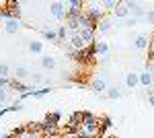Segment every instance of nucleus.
Returning <instances> with one entry per match:
<instances>
[{"mask_svg":"<svg viewBox=\"0 0 154 138\" xmlns=\"http://www.w3.org/2000/svg\"><path fill=\"white\" fill-rule=\"evenodd\" d=\"M113 21H125L128 17H130V11H128V6H125V2H119V6L113 11Z\"/></svg>","mask_w":154,"mask_h":138,"instance_id":"0eeeda50","label":"nucleus"},{"mask_svg":"<svg viewBox=\"0 0 154 138\" xmlns=\"http://www.w3.org/2000/svg\"><path fill=\"white\" fill-rule=\"evenodd\" d=\"M84 6H88V8H84L86 12V17L91 19V23L97 27V23L101 21V19H105L107 12L103 11V6H101V2H91V4H84Z\"/></svg>","mask_w":154,"mask_h":138,"instance_id":"f257e3e1","label":"nucleus"},{"mask_svg":"<svg viewBox=\"0 0 154 138\" xmlns=\"http://www.w3.org/2000/svg\"><path fill=\"white\" fill-rule=\"evenodd\" d=\"M138 81H140V87H150L152 85V81H154V70H152V66L146 62V68H144V72H140L138 74Z\"/></svg>","mask_w":154,"mask_h":138,"instance_id":"7ed1b4c3","label":"nucleus"},{"mask_svg":"<svg viewBox=\"0 0 154 138\" xmlns=\"http://www.w3.org/2000/svg\"><path fill=\"white\" fill-rule=\"evenodd\" d=\"M125 6H128V11H130V17L134 19H144L146 17V8H144L142 2H136V0H125Z\"/></svg>","mask_w":154,"mask_h":138,"instance_id":"f03ea898","label":"nucleus"},{"mask_svg":"<svg viewBox=\"0 0 154 138\" xmlns=\"http://www.w3.org/2000/svg\"><path fill=\"white\" fill-rule=\"evenodd\" d=\"M41 39H43V41H51V43H58V33H56V29H43V31H41Z\"/></svg>","mask_w":154,"mask_h":138,"instance_id":"f8f14e48","label":"nucleus"},{"mask_svg":"<svg viewBox=\"0 0 154 138\" xmlns=\"http://www.w3.org/2000/svg\"><path fill=\"white\" fill-rule=\"evenodd\" d=\"M125 85H128L130 89H136V87L140 85V81H138V72H128V74H125Z\"/></svg>","mask_w":154,"mask_h":138,"instance_id":"4468645a","label":"nucleus"},{"mask_svg":"<svg viewBox=\"0 0 154 138\" xmlns=\"http://www.w3.org/2000/svg\"><path fill=\"white\" fill-rule=\"evenodd\" d=\"M11 74V66L8 64H0V79H8Z\"/></svg>","mask_w":154,"mask_h":138,"instance_id":"393cba45","label":"nucleus"},{"mask_svg":"<svg viewBox=\"0 0 154 138\" xmlns=\"http://www.w3.org/2000/svg\"><path fill=\"white\" fill-rule=\"evenodd\" d=\"M8 101V91L6 89H0V105H4Z\"/></svg>","mask_w":154,"mask_h":138,"instance_id":"cd10ccee","label":"nucleus"},{"mask_svg":"<svg viewBox=\"0 0 154 138\" xmlns=\"http://www.w3.org/2000/svg\"><path fill=\"white\" fill-rule=\"evenodd\" d=\"M29 76L33 79V87H35V85H39V82H43V79H45V76H43L41 72H31Z\"/></svg>","mask_w":154,"mask_h":138,"instance_id":"5701e85b","label":"nucleus"},{"mask_svg":"<svg viewBox=\"0 0 154 138\" xmlns=\"http://www.w3.org/2000/svg\"><path fill=\"white\" fill-rule=\"evenodd\" d=\"M76 35H78V37L82 39V43H84V46H88V43H93V41H95L97 31H95V29H80V31H78Z\"/></svg>","mask_w":154,"mask_h":138,"instance_id":"6e6552de","label":"nucleus"},{"mask_svg":"<svg viewBox=\"0 0 154 138\" xmlns=\"http://www.w3.org/2000/svg\"><path fill=\"white\" fill-rule=\"evenodd\" d=\"M0 138H14L12 134H0Z\"/></svg>","mask_w":154,"mask_h":138,"instance_id":"72a5a7b5","label":"nucleus"},{"mask_svg":"<svg viewBox=\"0 0 154 138\" xmlns=\"http://www.w3.org/2000/svg\"><path fill=\"white\" fill-rule=\"evenodd\" d=\"M60 138H76V134H72V132H64Z\"/></svg>","mask_w":154,"mask_h":138,"instance_id":"7c9ffc66","label":"nucleus"},{"mask_svg":"<svg viewBox=\"0 0 154 138\" xmlns=\"http://www.w3.org/2000/svg\"><path fill=\"white\" fill-rule=\"evenodd\" d=\"M56 33H58V41H62V39H66V35H68V29H66V25H62V27H58V29H56Z\"/></svg>","mask_w":154,"mask_h":138,"instance_id":"b1692460","label":"nucleus"},{"mask_svg":"<svg viewBox=\"0 0 154 138\" xmlns=\"http://www.w3.org/2000/svg\"><path fill=\"white\" fill-rule=\"evenodd\" d=\"M146 21H148V25H152L154 27V8H150V11H146V17H144Z\"/></svg>","mask_w":154,"mask_h":138,"instance_id":"bb28decb","label":"nucleus"},{"mask_svg":"<svg viewBox=\"0 0 154 138\" xmlns=\"http://www.w3.org/2000/svg\"><path fill=\"white\" fill-rule=\"evenodd\" d=\"M45 120H48L49 124H54V126H60V122H62V114H60V111H48Z\"/></svg>","mask_w":154,"mask_h":138,"instance_id":"2eb2a0df","label":"nucleus"},{"mask_svg":"<svg viewBox=\"0 0 154 138\" xmlns=\"http://www.w3.org/2000/svg\"><path fill=\"white\" fill-rule=\"evenodd\" d=\"M41 66H43L45 70L56 68V60H54L51 56H48V54H43V56H41Z\"/></svg>","mask_w":154,"mask_h":138,"instance_id":"dca6fc26","label":"nucleus"},{"mask_svg":"<svg viewBox=\"0 0 154 138\" xmlns=\"http://www.w3.org/2000/svg\"><path fill=\"white\" fill-rule=\"evenodd\" d=\"M49 12L56 19H64L66 17V4L64 2H49Z\"/></svg>","mask_w":154,"mask_h":138,"instance_id":"423d86ee","label":"nucleus"},{"mask_svg":"<svg viewBox=\"0 0 154 138\" xmlns=\"http://www.w3.org/2000/svg\"><path fill=\"white\" fill-rule=\"evenodd\" d=\"M91 89H93L97 95L105 93V91H107V82H105V79H95V81H93V85H91Z\"/></svg>","mask_w":154,"mask_h":138,"instance_id":"ddd939ff","label":"nucleus"},{"mask_svg":"<svg viewBox=\"0 0 154 138\" xmlns=\"http://www.w3.org/2000/svg\"><path fill=\"white\" fill-rule=\"evenodd\" d=\"M105 95H107V99H113V101H115V99L121 97V89H119V87H109L105 91Z\"/></svg>","mask_w":154,"mask_h":138,"instance_id":"a211bd4d","label":"nucleus"},{"mask_svg":"<svg viewBox=\"0 0 154 138\" xmlns=\"http://www.w3.org/2000/svg\"><path fill=\"white\" fill-rule=\"evenodd\" d=\"M150 39H152V37H150L148 33H140L136 39H134V47H136V50H140V52H144V50H148V47L152 46V41H150Z\"/></svg>","mask_w":154,"mask_h":138,"instance_id":"20e7f679","label":"nucleus"},{"mask_svg":"<svg viewBox=\"0 0 154 138\" xmlns=\"http://www.w3.org/2000/svg\"><path fill=\"white\" fill-rule=\"evenodd\" d=\"M27 50H29L31 54H35V56H43V41H41V39H31V41L27 43Z\"/></svg>","mask_w":154,"mask_h":138,"instance_id":"9b49d317","label":"nucleus"},{"mask_svg":"<svg viewBox=\"0 0 154 138\" xmlns=\"http://www.w3.org/2000/svg\"><path fill=\"white\" fill-rule=\"evenodd\" d=\"M107 138H117V136H107Z\"/></svg>","mask_w":154,"mask_h":138,"instance_id":"c9c22d12","label":"nucleus"},{"mask_svg":"<svg viewBox=\"0 0 154 138\" xmlns=\"http://www.w3.org/2000/svg\"><path fill=\"white\" fill-rule=\"evenodd\" d=\"M66 29H68V31H72V33H78V31H80V25H78V21H76V19H68V21H66Z\"/></svg>","mask_w":154,"mask_h":138,"instance_id":"4be33fe9","label":"nucleus"},{"mask_svg":"<svg viewBox=\"0 0 154 138\" xmlns=\"http://www.w3.org/2000/svg\"><path fill=\"white\" fill-rule=\"evenodd\" d=\"M19 111H23V101L14 99V101L8 105V114H19Z\"/></svg>","mask_w":154,"mask_h":138,"instance_id":"412c9836","label":"nucleus"},{"mask_svg":"<svg viewBox=\"0 0 154 138\" xmlns=\"http://www.w3.org/2000/svg\"><path fill=\"white\" fill-rule=\"evenodd\" d=\"M113 23H115V21H113V17H111V14H107L105 19H101V21H99V23H97V35L101 33H109V31H111V27H113Z\"/></svg>","mask_w":154,"mask_h":138,"instance_id":"39448f33","label":"nucleus"},{"mask_svg":"<svg viewBox=\"0 0 154 138\" xmlns=\"http://www.w3.org/2000/svg\"><path fill=\"white\" fill-rule=\"evenodd\" d=\"M23 29V23H21V19H12V21H6L4 23V33H17V31H21Z\"/></svg>","mask_w":154,"mask_h":138,"instance_id":"9d476101","label":"nucleus"},{"mask_svg":"<svg viewBox=\"0 0 154 138\" xmlns=\"http://www.w3.org/2000/svg\"><path fill=\"white\" fill-rule=\"evenodd\" d=\"M121 25H123V27H136V25H138V19H134V17H128L125 21H121Z\"/></svg>","mask_w":154,"mask_h":138,"instance_id":"a878e982","label":"nucleus"},{"mask_svg":"<svg viewBox=\"0 0 154 138\" xmlns=\"http://www.w3.org/2000/svg\"><path fill=\"white\" fill-rule=\"evenodd\" d=\"M152 47H154V46H152Z\"/></svg>","mask_w":154,"mask_h":138,"instance_id":"e433bc0d","label":"nucleus"},{"mask_svg":"<svg viewBox=\"0 0 154 138\" xmlns=\"http://www.w3.org/2000/svg\"><path fill=\"white\" fill-rule=\"evenodd\" d=\"M99 122H101V128H99V138H103L107 130H111V128H113V120H111L109 115H99Z\"/></svg>","mask_w":154,"mask_h":138,"instance_id":"1a4fd4ad","label":"nucleus"},{"mask_svg":"<svg viewBox=\"0 0 154 138\" xmlns=\"http://www.w3.org/2000/svg\"><path fill=\"white\" fill-rule=\"evenodd\" d=\"M101 6H103V11H105V12H107V11L113 12V11L119 6V0H103V2H101Z\"/></svg>","mask_w":154,"mask_h":138,"instance_id":"f3484780","label":"nucleus"},{"mask_svg":"<svg viewBox=\"0 0 154 138\" xmlns=\"http://www.w3.org/2000/svg\"><path fill=\"white\" fill-rule=\"evenodd\" d=\"M29 74H31V72H29L27 66H17V68H14V79H17V81H21V79L29 76Z\"/></svg>","mask_w":154,"mask_h":138,"instance_id":"6ab92c4d","label":"nucleus"},{"mask_svg":"<svg viewBox=\"0 0 154 138\" xmlns=\"http://www.w3.org/2000/svg\"><path fill=\"white\" fill-rule=\"evenodd\" d=\"M8 85H11V76L8 79H0V89H8Z\"/></svg>","mask_w":154,"mask_h":138,"instance_id":"c85d7f7f","label":"nucleus"},{"mask_svg":"<svg viewBox=\"0 0 154 138\" xmlns=\"http://www.w3.org/2000/svg\"><path fill=\"white\" fill-rule=\"evenodd\" d=\"M97 56H109V46L107 41H97Z\"/></svg>","mask_w":154,"mask_h":138,"instance_id":"aec40b11","label":"nucleus"},{"mask_svg":"<svg viewBox=\"0 0 154 138\" xmlns=\"http://www.w3.org/2000/svg\"><path fill=\"white\" fill-rule=\"evenodd\" d=\"M111 62V56H103L101 58V64H109Z\"/></svg>","mask_w":154,"mask_h":138,"instance_id":"2f4dec72","label":"nucleus"},{"mask_svg":"<svg viewBox=\"0 0 154 138\" xmlns=\"http://www.w3.org/2000/svg\"><path fill=\"white\" fill-rule=\"evenodd\" d=\"M43 138H58V136H56V134H54V136H43Z\"/></svg>","mask_w":154,"mask_h":138,"instance_id":"f704fd0d","label":"nucleus"},{"mask_svg":"<svg viewBox=\"0 0 154 138\" xmlns=\"http://www.w3.org/2000/svg\"><path fill=\"white\" fill-rule=\"evenodd\" d=\"M148 103H150V105L154 107V93H152V91L148 93Z\"/></svg>","mask_w":154,"mask_h":138,"instance_id":"c756f323","label":"nucleus"},{"mask_svg":"<svg viewBox=\"0 0 154 138\" xmlns=\"http://www.w3.org/2000/svg\"><path fill=\"white\" fill-rule=\"evenodd\" d=\"M6 114H8V107H0V117L6 115Z\"/></svg>","mask_w":154,"mask_h":138,"instance_id":"473e14b6","label":"nucleus"}]
</instances>
